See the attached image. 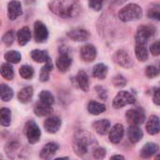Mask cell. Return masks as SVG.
I'll list each match as a JSON object with an SVG mask.
<instances>
[{
	"instance_id": "6da1fadb",
	"label": "cell",
	"mask_w": 160,
	"mask_h": 160,
	"mask_svg": "<svg viewBox=\"0 0 160 160\" xmlns=\"http://www.w3.org/2000/svg\"><path fill=\"white\" fill-rule=\"evenodd\" d=\"M50 8L55 14L64 18L72 17L79 11L77 0H52L50 3Z\"/></svg>"
},
{
	"instance_id": "7a4b0ae2",
	"label": "cell",
	"mask_w": 160,
	"mask_h": 160,
	"mask_svg": "<svg viewBox=\"0 0 160 160\" xmlns=\"http://www.w3.org/2000/svg\"><path fill=\"white\" fill-rule=\"evenodd\" d=\"M118 17L125 22L136 21L142 17V10L140 6L136 4H129L119 11Z\"/></svg>"
},
{
	"instance_id": "3957f363",
	"label": "cell",
	"mask_w": 160,
	"mask_h": 160,
	"mask_svg": "<svg viewBox=\"0 0 160 160\" xmlns=\"http://www.w3.org/2000/svg\"><path fill=\"white\" fill-rule=\"evenodd\" d=\"M91 141H93V139L85 136L83 132L77 133L76 138L74 140V144H73V149L75 153L81 158L84 157L88 153L89 147L92 144Z\"/></svg>"
},
{
	"instance_id": "277c9868",
	"label": "cell",
	"mask_w": 160,
	"mask_h": 160,
	"mask_svg": "<svg viewBox=\"0 0 160 160\" xmlns=\"http://www.w3.org/2000/svg\"><path fill=\"white\" fill-rule=\"evenodd\" d=\"M156 32V29L153 25H148V24H144L142 25L138 28L136 36H135V39H136V43H144L147 44L148 40L154 36Z\"/></svg>"
},
{
	"instance_id": "5b68a950",
	"label": "cell",
	"mask_w": 160,
	"mask_h": 160,
	"mask_svg": "<svg viewBox=\"0 0 160 160\" xmlns=\"http://www.w3.org/2000/svg\"><path fill=\"white\" fill-rule=\"evenodd\" d=\"M135 102H136V98L131 93L128 91H121L114 98L112 105L115 109H120L126 105L133 104Z\"/></svg>"
},
{
	"instance_id": "8992f818",
	"label": "cell",
	"mask_w": 160,
	"mask_h": 160,
	"mask_svg": "<svg viewBox=\"0 0 160 160\" xmlns=\"http://www.w3.org/2000/svg\"><path fill=\"white\" fill-rule=\"evenodd\" d=\"M126 117L129 124L135 126H139L145 121V113L141 108H135L128 111L126 113Z\"/></svg>"
},
{
	"instance_id": "52a82bcc",
	"label": "cell",
	"mask_w": 160,
	"mask_h": 160,
	"mask_svg": "<svg viewBox=\"0 0 160 160\" xmlns=\"http://www.w3.org/2000/svg\"><path fill=\"white\" fill-rule=\"evenodd\" d=\"M25 133H26L27 140L31 144L37 143L39 141L40 135H41L39 128L34 121L27 122L26 127H25Z\"/></svg>"
},
{
	"instance_id": "ba28073f",
	"label": "cell",
	"mask_w": 160,
	"mask_h": 160,
	"mask_svg": "<svg viewBox=\"0 0 160 160\" xmlns=\"http://www.w3.org/2000/svg\"><path fill=\"white\" fill-rule=\"evenodd\" d=\"M72 63V59L68 53V50L65 49V51L63 50V47L61 49V53L58 56V58L56 59V67L59 69V71L61 72H66L71 66Z\"/></svg>"
},
{
	"instance_id": "9c48e42d",
	"label": "cell",
	"mask_w": 160,
	"mask_h": 160,
	"mask_svg": "<svg viewBox=\"0 0 160 160\" xmlns=\"http://www.w3.org/2000/svg\"><path fill=\"white\" fill-rule=\"evenodd\" d=\"M34 34H35V39L38 43L45 42L48 38V36H49V32H48L47 27L40 21H38L35 22Z\"/></svg>"
},
{
	"instance_id": "30bf717a",
	"label": "cell",
	"mask_w": 160,
	"mask_h": 160,
	"mask_svg": "<svg viewBox=\"0 0 160 160\" xmlns=\"http://www.w3.org/2000/svg\"><path fill=\"white\" fill-rule=\"evenodd\" d=\"M113 60L116 64H118L119 66H122L124 68H131L133 66V61H132L131 57L124 50L117 51L113 55Z\"/></svg>"
},
{
	"instance_id": "8fae6325",
	"label": "cell",
	"mask_w": 160,
	"mask_h": 160,
	"mask_svg": "<svg viewBox=\"0 0 160 160\" xmlns=\"http://www.w3.org/2000/svg\"><path fill=\"white\" fill-rule=\"evenodd\" d=\"M61 127V120L57 116H51L44 122V128L47 132L53 134L56 133Z\"/></svg>"
},
{
	"instance_id": "7c38bea8",
	"label": "cell",
	"mask_w": 160,
	"mask_h": 160,
	"mask_svg": "<svg viewBox=\"0 0 160 160\" xmlns=\"http://www.w3.org/2000/svg\"><path fill=\"white\" fill-rule=\"evenodd\" d=\"M97 56V50L92 44H86L81 49V57L85 62H92Z\"/></svg>"
},
{
	"instance_id": "4fadbf2b",
	"label": "cell",
	"mask_w": 160,
	"mask_h": 160,
	"mask_svg": "<svg viewBox=\"0 0 160 160\" xmlns=\"http://www.w3.org/2000/svg\"><path fill=\"white\" fill-rule=\"evenodd\" d=\"M8 17H9V19L11 21L16 20L22 13V5H21L20 1H18V0H12V1H10L8 3Z\"/></svg>"
},
{
	"instance_id": "5bb4252c",
	"label": "cell",
	"mask_w": 160,
	"mask_h": 160,
	"mask_svg": "<svg viewBox=\"0 0 160 160\" xmlns=\"http://www.w3.org/2000/svg\"><path fill=\"white\" fill-rule=\"evenodd\" d=\"M123 136H124V127L120 124H116L110 130L109 138L112 143H115V144L119 143L122 141Z\"/></svg>"
},
{
	"instance_id": "9a60e30c",
	"label": "cell",
	"mask_w": 160,
	"mask_h": 160,
	"mask_svg": "<svg viewBox=\"0 0 160 160\" xmlns=\"http://www.w3.org/2000/svg\"><path fill=\"white\" fill-rule=\"evenodd\" d=\"M146 130L151 135H156L160 131V120L157 115H152L146 124Z\"/></svg>"
},
{
	"instance_id": "2e32d148",
	"label": "cell",
	"mask_w": 160,
	"mask_h": 160,
	"mask_svg": "<svg viewBox=\"0 0 160 160\" xmlns=\"http://www.w3.org/2000/svg\"><path fill=\"white\" fill-rule=\"evenodd\" d=\"M68 37L75 41H85L89 38L90 34L84 29H75L68 33Z\"/></svg>"
},
{
	"instance_id": "e0dca14e",
	"label": "cell",
	"mask_w": 160,
	"mask_h": 160,
	"mask_svg": "<svg viewBox=\"0 0 160 160\" xmlns=\"http://www.w3.org/2000/svg\"><path fill=\"white\" fill-rule=\"evenodd\" d=\"M34 112L38 117L48 116V115L52 114V108L51 107V105H48V104L40 101V102H38V103L36 104V106L34 108Z\"/></svg>"
},
{
	"instance_id": "ac0fdd59",
	"label": "cell",
	"mask_w": 160,
	"mask_h": 160,
	"mask_svg": "<svg viewBox=\"0 0 160 160\" xmlns=\"http://www.w3.org/2000/svg\"><path fill=\"white\" fill-rule=\"evenodd\" d=\"M58 150V145L54 142L47 143L40 151V158L43 159H49L56 154Z\"/></svg>"
},
{
	"instance_id": "d6986e66",
	"label": "cell",
	"mask_w": 160,
	"mask_h": 160,
	"mask_svg": "<svg viewBox=\"0 0 160 160\" xmlns=\"http://www.w3.org/2000/svg\"><path fill=\"white\" fill-rule=\"evenodd\" d=\"M128 139L132 143H136L138 142H140L143 136V133L142 131V129L135 125H132L131 127H129L128 131Z\"/></svg>"
},
{
	"instance_id": "ffe728a7",
	"label": "cell",
	"mask_w": 160,
	"mask_h": 160,
	"mask_svg": "<svg viewBox=\"0 0 160 160\" xmlns=\"http://www.w3.org/2000/svg\"><path fill=\"white\" fill-rule=\"evenodd\" d=\"M93 128L100 135H105L111 128V123L109 120L106 119H102V120H98L94 122L93 124Z\"/></svg>"
},
{
	"instance_id": "44dd1931",
	"label": "cell",
	"mask_w": 160,
	"mask_h": 160,
	"mask_svg": "<svg viewBox=\"0 0 160 160\" xmlns=\"http://www.w3.org/2000/svg\"><path fill=\"white\" fill-rule=\"evenodd\" d=\"M158 151V145L154 142L146 143L141 150V157L143 158H149Z\"/></svg>"
},
{
	"instance_id": "7402d4cb",
	"label": "cell",
	"mask_w": 160,
	"mask_h": 160,
	"mask_svg": "<svg viewBox=\"0 0 160 160\" xmlns=\"http://www.w3.org/2000/svg\"><path fill=\"white\" fill-rule=\"evenodd\" d=\"M135 53H136V57L138 58V60H140L142 62L146 61L148 59V56H149V52H148V49L146 47V44L136 43Z\"/></svg>"
},
{
	"instance_id": "603a6c76",
	"label": "cell",
	"mask_w": 160,
	"mask_h": 160,
	"mask_svg": "<svg viewBox=\"0 0 160 160\" xmlns=\"http://www.w3.org/2000/svg\"><path fill=\"white\" fill-rule=\"evenodd\" d=\"M17 39L21 46H24L31 39V31L28 27H22L17 33Z\"/></svg>"
},
{
	"instance_id": "cb8c5ba5",
	"label": "cell",
	"mask_w": 160,
	"mask_h": 160,
	"mask_svg": "<svg viewBox=\"0 0 160 160\" xmlns=\"http://www.w3.org/2000/svg\"><path fill=\"white\" fill-rule=\"evenodd\" d=\"M87 110L91 114L98 115L106 111V106L102 103L97 102V101H90L87 106Z\"/></svg>"
},
{
	"instance_id": "d4e9b609",
	"label": "cell",
	"mask_w": 160,
	"mask_h": 160,
	"mask_svg": "<svg viewBox=\"0 0 160 160\" xmlns=\"http://www.w3.org/2000/svg\"><path fill=\"white\" fill-rule=\"evenodd\" d=\"M77 82L82 91H88L89 89V78L85 71L81 70L77 75Z\"/></svg>"
},
{
	"instance_id": "484cf974",
	"label": "cell",
	"mask_w": 160,
	"mask_h": 160,
	"mask_svg": "<svg viewBox=\"0 0 160 160\" xmlns=\"http://www.w3.org/2000/svg\"><path fill=\"white\" fill-rule=\"evenodd\" d=\"M33 97V88L31 86H27L20 90L18 93V99L22 103H28Z\"/></svg>"
},
{
	"instance_id": "4316f807",
	"label": "cell",
	"mask_w": 160,
	"mask_h": 160,
	"mask_svg": "<svg viewBox=\"0 0 160 160\" xmlns=\"http://www.w3.org/2000/svg\"><path fill=\"white\" fill-rule=\"evenodd\" d=\"M52 68H53L52 63L51 59L49 58L48 61L45 63L44 67H43V68H41V70H40V74H39V80H40V82H47V81L49 80V78H50V73H51V71L52 70Z\"/></svg>"
},
{
	"instance_id": "83f0119b",
	"label": "cell",
	"mask_w": 160,
	"mask_h": 160,
	"mask_svg": "<svg viewBox=\"0 0 160 160\" xmlns=\"http://www.w3.org/2000/svg\"><path fill=\"white\" fill-rule=\"evenodd\" d=\"M107 73H108V68H107L106 65H104L102 63H99V64L96 65L94 67V68H93V76L95 78L103 80V79L106 78Z\"/></svg>"
},
{
	"instance_id": "f1b7e54d",
	"label": "cell",
	"mask_w": 160,
	"mask_h": 160,
	"mask_svg": "<svg viewBox=\"0 0 160 160\" xmlns=\"http://www.w3.org/2000/svg\"><path fill=\"white\" fill-rule=\"evenodd\" d=\"M31 57L34 61L38 63H46L49 59L48 53L46 51H40V50H34L31 52Z\"/></svg>"
},
{
	"instance_id": "f546056e",
	"label": "cell",
	"mask_w": 160,
	"mask_h": 160,
	"mask_svg": "<svg viewBox=\"0 0 160 160\" xmlns=\"http://www.w3.org/2000/svg\"><path fill=\"white\" fill-rule=\"evenodd\" d=\"M0 123L3 127H8L11 123V112L8 108H2L0 111Z\"/></svg>"
},
{
	"instance_id": "4dcf8cb0",
	"label": "cell",
	"mask_w": 160,
	"mask_h": 160,
	"mask_svg": "<svg viewBox=\"0 0 160 160\" xmlns=\"http://www.w3.org/2000/svg\"><path fill=\"white\" fill-rule=\"evenodd\" d=\"M0 97H1V99L4 102L9 101L13 97L12 89L10 87H8V85L4 84V83L1 84V86H0Z\"/></svg>"
},
{
	"instance_id": "1f68e13d",
	"label": "cell",
	"mask_w": 160,
	"mask_h": 160,
	"mask_svg": "<svg viewBox=\"0 0 160 160\" xmlns=\"http://www.w3.org/2000/svg\"><path fill=\"white\" fill-rule=\"evenodd\" d=\"M1 75L6 80L11 81L14 78V71H13V68L11 67V65H9L8 63L3 64L1 66Z\"/></svg>"
},
{
	"instance_id": "d6a6232c",
	"label": "cell",
	"mask_w": 160,
	"mask_h": 160,
	"mask_svg": "<svg viewBox=\"0 0 160 160\" xmlns=\"http://www.w3.org/2000/svg\"><path fill=\"white\" fill-rule=\"evenodd\" d=\"M5 59L8 63L17 64L21 61V53L17 51H9L5 53Z\"/></svg>"
},
{
	"instance_id": "836d02e7",
	"label": "cell",
	"mask_w": 160,
	"mask_h": 160,
	"mask_svg": "<svg viewBox=\"0 0 160 160\" xmlns=\"http://www.w3.org/2000/svg\"><path fill=\"white\" fill-rule=\"evenodd\" d=\"M19 73H20V75H21L22 78H23L25 80H29L34 75V69H33L32 67H30L28 65H24V66H22L20 68Z\"/></svg>"
},
{
	"instance_id": "e575fe53",
	"label": "cell",
	"mask_w": 160,
	"mask_h": 160,
	"mask_svg": "<svg viewBox=\"0 0 160 160\" xmlns=\"http://www.w3.org/2000/svg\"><path fill=\"white\" fill-rule=\"evenodd\" d=\"M39 98H40V101L51 106L54 103V98L49 91H42L39 95Z\"/></svg>"
},
{
	"instance_id": "d590c367",
	"label": "cell",
	"mask_w": 160,
	"mask_h": 160,
	"mask_svg": "<svg viewBox=\"0 0 160 160\" xmlns=\"http://www.w3.org/2000/svg\"><path fill=\"white\" fill-rule=\"evenodd\" d=\"M14 39H15V34H14V32H13L12 30L7 32V33L3 36V38H2L3 42H4L7 46L11 45V44L13 43Z\"/></svg>"
},
{
	"instance_id": "8d00e7d4",
	"label": "cell",
	"mask_w": 160,
	"mask_h": 160,
	"mask_svg": "<svg viewBox=\"0 0 160 160\" xmlns=\"http://www.w3.org/2000/svg\"><path fill=\"white\" fill-rule=\"evenodd\" d=\"M148 17L154 20H160V7L156 6L149 9L148 11Z\"/></svg>"
},
{
	"instance_id": "74e56055",
	"label": "cell",
	"mask_w": 160,
	"mask_h": 160,
	"mask_svg": "<svg viewBox=\"0 0 160 160\" xmlns=\"http://www.w3.org/2000/svg\"><path fill=\"white\" fill-rule=\"evenodd\" d=\"M159 69H158L156 67H154V66H148L147 68H146V69H145V74H146V76L148 77V78H151V79H153V78H156L158 75V73H159V71H158Z\"/></svg>"
},
{
	"instance_id": "f35d334b",
	"label": "cell",
	"mask_w": 160,
	"mask_h": 160,
	"mask_svg": "<svg viewBox=\"0 0 160 160\" xmlns=\"http://www.w3.org/2000/svg\"><path fill=\"white\" fill-rule=\"evenodd\" d=\"M112 82L116 87H124L127 84V80L122 75H117L113 78Z\"/></svg>"
},
{
	"instance_id": "ab89813d",
	"label": "cell",
	"mask_w": 160,
	"mask_h": 160,
	"mask_svg": "<svg viewBox=\"0 0 160 160\" xmlns=\"http://www.w3.org/2000/svg\"><path fill=\"white\" fill-rule=\"evenodd\" d=\"M89 7L94 10H100L103 5V0H88Z\"/></svg>"
},
{
	"instance_id": "60d3db41",
	"label": "cell",
	"mask_w": 160,
	"mask_h": 160,
	"mask_svg": "<svg viewBox=\"0 0 160 160\" xmlns=\"http://www.w3.org/2000/svg\"><path fill=\"white\" fill-rule=\"evenodd\" d=\"M150 52L153 55L155 56H159L160 55V40L154 42L150 46Z\"/></svg>"
},
{
	"instance_id": "b9f144b4",
	"label": "cell",
	"mask_w": 160,
	"mask_h": 160,
	"mask_svg": "<svg viewBox=\"0 0 160 160\" xmlns=\"http://www.w3.org/2000/svg\"><path fill=\"white\" fill-rule=\"evenodd\" d=\"M94 158L97 159H102L105 158L106 156V150L103 148H97L94 152H93Z\"/></svg>"
},
{
	"instance_id": "7bdbcfd3",
	"label": "cell",
	"mask_w": 160,
	"mask_h": 160,
	"mask_svg": "<svg viewBox=\"0 0 160 160\" xmlns=\"http://www.w3.org/2000/svg\"><path fill=\"white\" fill-rule=\"evenodd\" d=\"M153 100H154V103L157 104V105H160V88L158 89L155 94H154V97H153Z\"/></svg>"
},
{
	"instance_id": "ee69618b",
	"label": "cell",
	"mask_w": 160,
	"mask_h": 160,
	"mask_svg": "<svg viewBox=\"0 0 160 160\" xmlns=\"http://www.w3.org/2000/svg\"><path fill=\"white\" fill-rule=\"evenodd\" d=\"M111 158L112 159H125V158L122 157V156H112Z\"/></svg>"
},
{
	"instance_id": "f6af8a7d",
	"label": "cell",
	"mask_w": 160,
	"mask_h": 160,
	"mask_svg": "<svg viewBox=\"0 0 160 160\" xmlns=\"http://www.w3.org/2000/svg\"><path fill=\"white\" fill-rule=\"evenodd\" d=\"M127 0H116L115 2H116V4H123L124 2H126Z\"/></svg>"
},
{
	"instance_id": "bcb514c9",
	"label": "cell",
	"mask_w": 160,
	"mask_h": 160,
	"mask_svg": "<svg viewBox=\"0 0 160 160\" xmlns=\"http://www.w3.org/2000/svg\"><path fill=\"white\" fill-rule=\"evenodd\" d=\"M156 158H157V159H159V158H160V156H158V157H157Z\"/></svg>"
},
{
	"instance_id": "7dc6e473",
	"label": "cell",
	"mask_w": 160,
	"mask_h": 160,
	"mask_svg": "<svg viewBox=\"0 0 160 160\" xmlns=\"http://www.w3.org/2000/svg\"><path fill=\"white\" fill-rule=\"evenodd\" d=\"M159 70H160V66H159Z\"/></svg>"
},
{
	"instance_id": "c3c4849f",
	"label": "cell",
	"mask_w": 160,
	"mask_h": 160,
	"mask_svg": "<svg viewBox=\"0 0 160 160\" xmlns=\"http://www.w3.org/2000/svg\"><path fill=\"white\" fill-rule=\"evenodd\" d=\"M159 21H160V20H159Z\"/></svg>"
}]
</instances>
